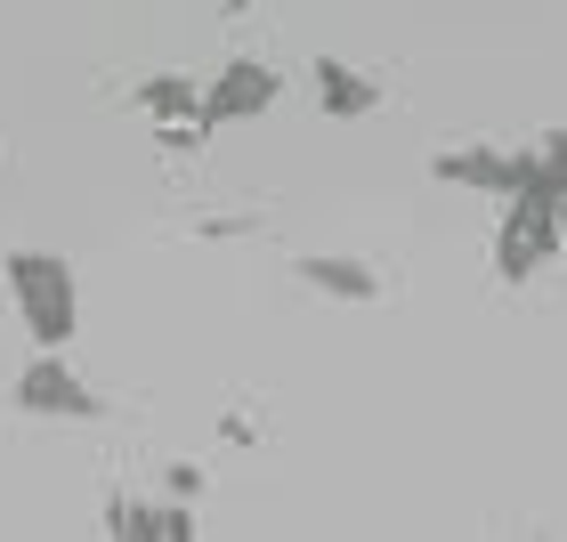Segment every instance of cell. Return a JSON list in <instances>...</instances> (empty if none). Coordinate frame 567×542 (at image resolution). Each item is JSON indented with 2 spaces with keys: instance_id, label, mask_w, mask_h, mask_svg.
<instances>
[{
  "instance_id": "obj_1",
  "label": "cell",
  "mask_w": 567,
  "mask_h": 542,
  "mask_svg": "<svg viewBox=\"0 0 567 542\" xmlns=\"http://www.w3.org/2000/svg\"><path fill=\"white\" fill-rule=\"evenodd\" d=\"M9 300L24 332H33V348H73V332H82V283H73V268L58 260V251H9Z\"/></svg>"
},
{
  "instance_id": "obj_2",
  "label": "cell",
  "mask_w": 567,
  "mask_h": 542,
  "mask_svg": "<svg viewBox=\"0 0 567 542\" xmlns=\"http://www.w3.org/2000/svg\"><path fill=\"white\" fill-rule=\"evenodd\" d=\"M567 243V219H559V195L535 178V187H519L503 202V227H495V275L503 283H535Z\"/></svg>"
},
{
  "instance_id": "obj_3",
  "label": "cell",
  "mask_w": 567,
  "mask_h": 542,
  "mask_svg": "<svg viewBox=\"0 0 567 542\" xmlns=\"http://www.w3.org/2000/svg\"><path fill=\"white\" fill-rule=\"evenodd\" d=\"M430 178H437V187H462V195H486V202H511L519 187L544 178V163H535V138L527 146H486V138H471V146L437 154Z\"/></svg>"
},
{
  "instance_id": "obj_4",
  "label": "cell",
  "mask_w": 567,
  "mask_h": 542,
  "mask_svg": "<svg viewBox=\"0 0 567 542\" xmlns=\"http://www.w3.org/2000/svg\"><path fill=\"white\" fill-rule=\"evenodd\" d=\"M9 397H17V413H33V421H106V397L65 365V348H41L33 365L17 373Z\"/></svg>"
},
{
  "instance_id": "obj_5",
  "label": "cell",
  "mask_w": 567,
  "mask_h": 542,
  "mask_svg": "<svg viewBox=\"0 0 567 542\" xmlns=\"http://www.w3.org/2000/svg\"><path fill=\"white\" fill-rule=\"evenodd\" d=\"M276 97H284V73H276V65L227 58L212 82H203V122H212V131H236V122H260Z\"/></svg>"
},
{
  "instance_id": "obj_6",
  "label": "cell",
  "mask_w": 567,
  "mask_h": 542,
  "mask_svg": "<svg viewBox=\"0 0 567 542\" xmlns=\"http://www.w3.org/2000/svg\"><path fill=\"white\" fill-rule=\"evenodd\" d=\"M106 534L114 542H195V502H178V494H106Z\"/></svg>"
},
{
  "instance_id": "obj_7",
  "label": "cell",
  "mask_w": 567,
  "mask_h": 542,
  "mask_svg": "<svg viewBox=\"0 0 567 542\" xmlns=\"http://www.w3.org/2000/svg\"><path fill=\"white\" fill-rule=\"evenodd\" d=\"M308 97H317L324 122H365L381 106V82L357 73V65H341V58H317V65H308Z\"/></svg>"
},
{
  "instance_id": "obj_8",
  "label": "cell",
  "mask_w": 567,
  "mask_h": 542,
  "mask_svg": "<svg viewBox=\"0 0 567 542\" xmlns=\"http://www.w3.org/2000/svg\"><path fill=\"white\" fill-rule=\"evenodd\" d=\"M292 275L308 283V292H324V300H349V308H373L381 300V275L365 260H349V251H300Z\"/></svg>"
},
{
  "instance_id": "obj_9",
  "label": "cell",
  "mask_w": 567,
  "mask_h": 542,
  "mask_svg": "<svg viewBox=\"0 0 567 542\" xmlns=\"http://www.w3.org/2000/svg\"><path fill=\"white\" fill-rule=\"evenodd\" d=\"M131 106L154 114V122H203V82L195 73H146L131 90Z\"/></svg>"
},
{
  "instance_id": "obj_10",
  "label": "cell",
  "mask_w": 567,
  "mask_h": 542,
  "mask_svg": "<svg viewBox=\"0 0 567 542\" xmlns=\"http://www.w3.org/2000/svg\"><path fill=\"white\" fill-rule=\"evenodd\" d=\"M219 131H212V122H154V146H163L171 154V163H187V154H203V146H212Z\"/></svg>"
},
{
  "instance_id": "obj_11",
  "label": "cell",
  "mask_w": 567,
  "mask_h": 542,
  "mask_svg": "<svg viewBox=\"0 0 567 542\" xmlns=\"http://www.w3.org/2000/svg\"><path fill=\"white\" fill-rule=\"evenodd\" d=\"M195 236L203 243H244V236H260V219L251 211H212V219H195Z\"/></svg>"
},
{
  "instance_id": "obj_12",
  "label": "cell",
  "mask_w": 567,
  "mask_h": 542,
  "mask_svg": "<svg viewBox=\"0 0 567 542\" xmlns=\"http://www.w3.org/2000/svg\"><path fill=\"white\" fill-rule=\"evenodd\" d=\"M163 494H178V502H195V494H203V470H195V461H171Z\"/></svg>"
},
{
  "instance_id": "obj_13",
  "label": "cell",
  "mask_w": 567,
  "mask_h": 542,
  "mask_svg": "<svg viewBox=\"0 0 567 542\" xmlns=\"http://www.w3.org/2000/svg\"><path fill=\"white\" fill-rule=\"evenodd\" d=\"M244 9H251V0H219V17H244Z\"/></svg>"
}]
</instances>
